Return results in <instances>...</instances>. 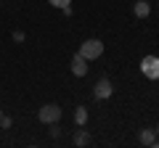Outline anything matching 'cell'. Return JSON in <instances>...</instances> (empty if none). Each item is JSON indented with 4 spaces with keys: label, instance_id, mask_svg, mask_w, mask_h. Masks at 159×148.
I'll use <instances>...</instances> for the list:
<instances>
[{
    "label": "cell",
    "instance_id": "6",
    "mask_svg": "<svg viewBox=\"0 0 159 148\" xmlns=\"http://www.w3.org/2000/svg\"><path fill=\"white\" fill-rule=\"evenodd\" d=\"M138 143H141V146H154V148H159L157 130H141V135H138Z\"/></svg>",
    "mask_w": 159,
    "mask_h": 148
},
{
    "label": "cell",
    "instance_id": "5",
    "mask_svg": "<svg viewBox=\"0 0 159 148\" xmlns=\"http://www.w3.org/2000/svg\"><path fill=\"white\" fill-rule=\"evenodd\" d=\"M88 63H90V61H85L80 53H74V58H72V74H74V77H85V74H88Z\"/></svg>",
    "mask_w": 159,
    "mask_h": 148
},
{
    "label": "cell",
    "instance_id": "15",
    "mask_svg": "<svg viewBox=\"0 0 159 148\" xmlns=\"http://www.w3.org/2000/svg\"><path fill=\"white\" fill-rule=\"evenodd\" d=\"M157 135H159V127H157Z\"/></svg>",
    "mask_w": 159,
    "mask_h": 148
},
{
    "label": "cell",
    "instance_id": "9",
    "mask_svg": "<svg viewBox=\"0 0 159 148\" xmlns=\"http://www.w3.org/2000/svg\"><path fill=\"white\" fill-rule=\"evenodd\" d=\"M74 122H77V127H85V122H88V108L85 106H77V111H74Z\"/></svg>",
    "mask_w": 159,
    "mask_h": 148
},
{
    "label": "cell",
    "instance_id": "12",
    "mask_svg": "<svg viewBox=\"0 0 159 148\" xmlns=\"http://www.w3.org/2000/svg\"><path fill=\"white\" fill-rule=\"evenodd\" d=\"M51 137H61V127H58V122L51 124Z\"/></svg>",
    "mask_w": 159,
    "mask_h": 148
},
{
    "label": "cell",
    "instance_id": "10",
    "mask_svg": "<svg viewBox=\"0 0 159 148\" xmlns=\"http://www.w3.org/2000/svg\"><path fill=\"white\" fill-rule=\"evenodd\" d=\"M53 8H58V11H64V8H69L72 6V0H48Z\"/></svg>",
    "mask_w": 159,
    "mask_h": 148
},
{
    "label": "cell",
    "instance_id": "1",
    "mask_svg": "<svg viewBox=\"0 0 159 148\" xmlns=\"http://www.w3.org/2000/svg\"><path fill=\"white\" fill-rule=\"evenodd\" d=\"M80 56L85 58V61H96V58H101L103 56V42L101 40H96V37H90V40H85L82 45H80Z\"/></svg>",
    "mask_w": 159,
    "mask_h": 148
},
{
    "label": "cell",
    "instance_id": "3",
    "mask_svg": "<svg viewBox=\"0 0 159 148\" xmlns=\"http://www.w3.org/2000/svg\"><path fill=\"white\" fill-rule=\"evenodd\" d=\"M37 119L43 122V124H53V122L61 119V106H56V103H45V106L37 111Z\"/></svg>",
    "mask_w": 159,
    "mask_h": 148
},
{
    "label": "cell",
    "instance_id": "8",
    "mask_svg": "<svg viewBox=\"0 0 159 148\" xmlns=\"http://www.w3.org/2000/svg\"><path fill=\"white\" fill-rule=\"evenodd\" d=\"M72 143L77 148L88 146V143H90V132H88V130H77V132H74V137H72Z\"/></svg>",
    "mask_w": 159,
    "mask_h": 148
},
{
    "label": "cell",
    "instance_id": "7",
    "mask_svg": "<svg viewBox=\"0 0 159 148\" xmlns=\"http://www.w3.org/2000/svg\"><path fill=\"white\" fill-rule=\"evenodd\" d=\"M133 13H135L138 19H146L148 13H151V6H148V0H138L135 6H133Z\"/></svg>",
    "mask_w": 159,
    "mask_h": 148
},
{
    "label": "cell",
    "instance_id": "11",
    "mask_svg": "<svg viewBox=\"0 0 159 148\" xmlns=\"http://www.w3.org/2000/svg\"><path fill=\"white\" fill-rule=\"evenodd\" d=\"M11 124H13V119H11V116H6V114L0 116V130H8Z\"/></svg>",
    "mask_w": 159,
    "mask_h": 148
},
{
    "label": "cell",
    "instance_id": "4",
    "mask_svg": "<svg viewBox=\"0 0 159 148\" xmlns=\"http://www.w3.org/2000/svg\"><path fill=\"white\" fill-rule=\"evenodd\" d=\"M93 93H96V98H98V101H106V98H111V93H114V85H111V80L101 77V80L96 82V87H93Z\"/></svg>",
    "mask_w": 159,
    "mask_h": 148
},
{
    "label": "cell",
    "instance_id": "2",
    "mask_svg": "<svg viewBox=\"0 0 159 148\" xmlns=\"http://www.w3.org/2000/svg\"><path fill=\"white\" fill-rule=\"evenodd\" d=\"M141 74L146 80H159V56H143L141 58Z\"/></svg>",
    "mask_w": 159,
    "mask_h": 148
},
{
    "label": "cell",
    "instance_id": "13",
    "mask_svg": "<svg viewBox=\"0 0 159 148\" xmlns=\"http://www.w3.org/2000/svg\"><path fill=\"white\" fill-rule=\"evenodd\" d=\"M13 40H16V42H24V32H13Z\"/></svg>",
    "mask_w": 159,
    "mask_h": 148
},
{
    "label": "cell",
    "instance_id": "14",
    "mask_svg": "<svg viewBox=\"0 0 159 148\" xmlns=\"http://www.w3.org/2000/svg\"><path fill=\"white\" fill-rule=\"evenodd\" d=\"M0 116H3V108H0Z\"/></svg>",
    "mask_w": 159,
    "mask_h": 148
}]
</instances>
